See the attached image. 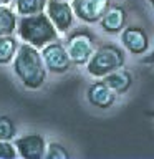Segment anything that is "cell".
Masks as SVG:
<instances>
[{
	"mask_svg": "<svg viewBox=\"0 0 154 159\" xmlns=\"http://www.w3.org/2000/svg\"><path fill=\"white\" fill-rule=\"evenodd\" d=\"M123 47L133 55H143L149 48V37L141 27H124L121 32Z\"/></svg>",
	"mask_w": 154,
	"mask_h": 159,
	"instance_id": "cell-9",
	"label": "cell"
},
{
	"mask_svg": "<svg viewBox=\"0 0 154 159\" xmlns=\"http://www.w3.org/2000/svg\"><path fill=\"white\" fill-rule=\"evenodd\" d=\"M124 52L114 45H101L93 52L86 63L88 73L94 78H103L104 75L123 68L124 65Z\"/></svg>",
	"mask_w": 154,
	"mask_h": 159,
	"instance_id": "cell-3",
	"label": "cell"
},
{
	"mask_svg": "<svg viewBox=\"0 0 154 159\" xmlns=\"http://www.w3.org/2000/svg\"><path fill=\"white\" fill-rule=\"evenodd\" d=\"M42 58L45 63V68L52 73H65L71 68V58L66 52V47L61 45L58 40L45 45L42 48Z\"/></svg>",
	"mask_w": 154,
	"mask_h": 159,
	"instance_id": "cell-5",
	"label": "cell"
},
{
	"mask_svg": "<svg viewBox=\"0 0 154 159\" xmlns=\"http://www.w3.org/2000/svg\"><path fill=\"white\" fill-rule=\"evenodd\" d=\"M103 81L106 83L116 94H123V93H126L128 89L131 88L133 76H131L129 71H126V70L118 68V70H114V71H111V73L104 75Z\"/></svg>",
	"mask_w": 154,
	"mask_h": 159,
	"instance_id": "cell-12",
	"label": "cell"
},
{
	"mask_svg": "<svg viewBox=\"0 0 154 159\" xmlns=\"http://www.w3.org/2000/svg\"><path fill=\"white\" fill-rule=\"evenodd\" d=\"M13 144L17 148V154L23 159H42L45 156V149H47L45 138L38 133L20 136L15 139Z\"/></svg>",
	"mask_w": 154,
	"mask_h": 159,
	"instance_id": "cell-6",
	"label": "cell"
},
{
	"mask_svg": "<svg viewBox=\"0 0 154 159\" xmlns=\"http://www.w3.org/2000/svg\"><path fill=\"white\" fill-rule=\"evenodd\" d=\"M88 101L94 108L106 109V108H111L114 104V101H116V93L104 81H94L88 88Z\"/></svg>",
	"mask_w": 154,
	"mask_h": 159,
	"instance_id": "cell-11",
	"label": "cell"
},
{
	"mask_svg": "<svg viewBox=\"0 0 154 159\" xmlns=\"http://www.w3.org/2000/svg\"><path fill=\"white\" fill-rule=\"evenodd\" d=\"M47 15L53 22L55 28L58 32H68V28L73 23V8L68 2L63 0H48L47 2Z\"/></svg>",
	"mask_w": 154,
	"mask_h": 159,
	"instance_id": "cell-8",
	"label": "cell"
},
{
	"mask_svg": "<svg viewBox=\"0 0 154 159\" xmlns=\"http://www.w3.org/2000/svg\"><path fill=\"white\" fill-rule=\"evenodd\" d=\"M141 63H144V65H154V50H152V53H149L147 57H144L141 60Z\"/></svg>",
	"mask_w": 154,
	"mask_h": 159,
	"instance_id": "cell-19",
	"label": "cell"
},
{
	"mask_svg": "<svg viewBox=\"0 0 154 159\" xmlns=\"http://www.w3.org/2000/svg\"><path fill=\"white\" fill-rule=\"evenodd\" d=\"M43 157H47V159H68L70 154H68V151L61 146V144L50 143V144H47V149H45V156Z\"/></svg>",
	"mask_w": 154,
	"mask_h": 159,
	"instance_id": "cell-17",
	"label": "cell"
},
{
	"mask_svg": "<svg viewBox=\"0 0 154 159\" xmlns=\"http://www.w3.org/2000/svg\"><path fill=\"white\" fill-rule=\"evenodd\" d=\"M63 2H68V0H63Z\"/></svg>",
	"mask_w": 154,
	"mask_h": 159,
	"instance_id": "cell-23",
	"label": "cell"
},
{
	"mask_svg": "<svg viewBox=\"0 0 154 159\" xmlns=\"http://www.w3.org/2000/svg\"><path fill=\"white\" fill-rule=\"evenodd\" d=\"M13 71L25 88L38 89L47 78V68L40 50L28 43L18 45V50L13 57Z\"/></svg>",
	"mask_w": 154,
	"mask_h": 159,
	"instance_id": "cell-1",
	"label": "cell"
},
{
	"mask_svg": "<svg viewBox=\"0 0 154 159\" xmlns=\"http://www.w3.org/2000/svg\"><path fill=\"white\" fill-rule=\"evenodd\" d=\"M17 156V148L10 141L0 139V159H13Z\"/></svg>",
	"mask_w": 154,
	"mask_h": 159,
	"instance_id": "cell-18",
	"label": "cell"
},
{
	"mask_svg": "<svg viewBox=\"0 0 154 159\" xmlns=\"http://www.w3.org/2000/svg\"><path fill=\"white\" fill-rule=\"evenodd\" d=\"M109 7V0H73V13L86 23L99 22L103 13Z\"/></svg>",
	"mask_w": 154,
	"mask_h": 159,
	"instance_id": "cell-7",
	"label": "cell"
},
{
	"mask_svg": "<svg viewBox=\"0 0 154 159\" xmlns=\"http://www.w3.org/2000/svg\"><path fill=\"white\" fill-rule=\"evenodd\" d=\"M48 0H15V10L18 15H35L47 8Z\"/></svg>",
	"mask_w": 154,
	"mask_h": 159,
	"instance_id": "cell-14",
	"label": "cell"
},
{
	"mask_svg": "<svg viewBox=\"0 0 154 159\" xmlns=\"http://www.w3.org/2000/svg\"><path fill=\"white\" fill-rule=\"evenodd\" d=\"M17 30V17L13 10L0 3V35H12Z\"/></svg>",
	"mask_w": 154,
	"mask_h": 159,
	"instance_id": "cell-15",
	"label": "cell"
},
{
	"mask_svg": "<svg viewBox=\"0 0 154 159\" xmlns=\"http://www.w3.org/2000/svg\"><path fill=\"white\" fill-rule=\"evenodd\" d=\"M126 10L121 5H113V7L109 5L103 17L99 18V23L106 33H121L123 28L126 27Z\"/></svg>",
	"mask_w": 154,
	"mask_h": 159,
	"instance_id": "cell-10",
	"label": "cell"
},
{
	"mask_svg": "<svg viewBox=\"0 0 154 159\" xmlns=\"http://www.w3.org/2000/svg\"><path fill=\"white\" fill-rule=\"evenodd\" d=\"M12 2H15V0H0V3H2V5H8V3H12Z\"/></svg>",
	"mask_w": 154,
	"mask_h": 159,
	"instance_id": "cell-20",
	"label": "cell"
},
{
	"mask_svg": "<svg viewBox=\"0 0 154 159\" xmlns=\"http://www.w3.org/2000/svg\"><path fill=\"white\" fill-rule=\"evenodd\" d=\"M17 134V128L12 118L8 116H0V139L3 141H12Z\"/></svg>",
	"mask_w": 154,
	"mask_h": 159,
	"instance_id": "cell-16",
	"label": "cell"
},
{
	"mask_svg": "<svg viewBox=\"0 0 154 159\" xmlns=\"http://www.w3.org/2000/svg\"><path fill=\"white\" fill-rule=\"evenodd\" d=\"M146 114H147V116H151V118H154V109H152V111H147Z\"/></svg>",
	"mask_w": 154,
	"mask_h": 159,
	"instance_id": "cell-21",
	"label": "cell"
},
{
	"mask_svg": "<svg viewBox=\"0 0 154 159\" xmlns=\"http://www.w3.org/2000/svg\"><path fill=\"white\" fill-rule=\"evenodd\" d=\"M17 33L25 43L38 50L58 40V30L43 12L35 15H22V18L17 20Z\"/></svg>",
	"mask_w": 154,
	"mask_h": 159,
	"instance_id": "cell-2",
	"label": "cell"
},
{
	"mask_svg": "<svg viewBox=\"0 0 154 159\" xmlns=\"http://www.w3.org/2000/svg\"><path fill=\"white\" fill-rule=\"evenodd\" d=\"M66 52L73 65H86L94 52V38L88 30H76L66 40Z\"/></svg>",
	"mask_w": 154,
	"mask_h": 159,
	"instance_id": "cell-4",
	"label": "cell"
},
{
	"mask_svg": "<svg viewBox=\"0 0 154 159\" xmlns=\"http://www.w3.org/2000/svg\"><path fill=\"white\" fill-rule=\"evenodd\" d=\"M147 2L151 3V5H152V8H154V0H147Z\"/></svg>",
	"mask_w": 154,
	"mask_h": 159,
	"instance_id": "cell-22",
	"label": "cell"
},
{
	"mask_svg": "<svg viewBox=\"0 0 154 159\" xmlns=\"http://www.w3.org/2000/svg\"><path fill=\"white\" fill-rule=\"evenodd\" d=\"M18 50V42L12 35H0V65L13 61V57Z\"/></svg>",
	"mask_w": 154,
	"mask_h": 159,
	"instance_id": "cell-13",
	"label": "cell"
}]
</instances>
